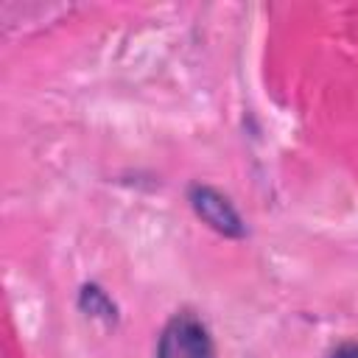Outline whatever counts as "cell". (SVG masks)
<instances>
[{
    "label": "cell",
    "instance_id": "cell-1",
    "mask_svg": "<svg viewBox=\"0 0 358 358\" xmlns=\"http://www.w3.org/2000/svg\"><path fill=\"white\" fill-rule=\"evenodd\" d=\"M157 358H215V344L201 319L176 313L159 333Z\"/></svg>",
    "mask_w": 358,
    "mask_h": 358
},
{
    "label": "cell",
    "instance_id": "cell-2",
    "mask_svg": "<svg viewBox=\"0 0 358 358\" xmlns=\"http://www.w3.org/2000/svg\"><path fill=\"white\" fill-rule=\"evenodd\" d=\"M187 199H190V207L196 210V215L210 229H215L218 235H224V238H243L246 235L243 218L238 215V210L232 207V201L224 193H218L207 185H193Z\"/></svg>",
    "mask_w": 358,
    "mask_h": 358
},
{
    "label": "cell",
    "instance_id": "cell-3",
    "mask_svg": "<svg viewBox=\"0 0 358 358\" xmlns=\"http://www.w3.org/2000/svg\"><path fill=\"white\" fill-rule=\"evenodd\" d=\"M78 308L87 313V316H95V319H103V322H115V302L98 288V285H84L81 294H78Z\"/></svg>",
    "mask_w": 358,
    "mask_h": 358
},
{
    "label": "cell",
    "instance_id": "cell-4",
    "mask_svg": "<svg viewBox=\"0 0 358 358\" xmlns=\"http://www.w3.org/2000/svg\"><path fill=\"white\" fill-rule=\"evenodd\" d=\"M330 358H358V344H341L333 350Z\"/></svg>",
    "mask_w": 358,
    "mask_h": 358
}]
</instances>
